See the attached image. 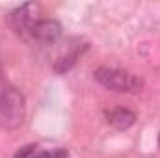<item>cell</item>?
Returning <instances> with one entry per match:
<instances>
[{
	"instance_id": "obj_1",
	"label": "cell",
	"mask_w": 160,
	"mask_h": 158,
	"mask_svg": "<svg viewBox=\"0 0 160 158\" xmlns=\"http://www.w3.org/2000/svg\"><path fill=\"white\" fill-rule=\"evenodd\" d=\"M26 102L24 95L4 77L0 69V128L13 130L24 121Z\"/></svg>"
},
{
	"instance_id": "obj_2",
	"label": "cell",
	"mask_w": 160,
	"mask_h": 158,
	"mask_svg": "<svg viewBox=\"0 0 160 158\" xmlns=\"http://www.w3.org/2000/svg\"><path fill=\"white\" fill-rule=\"evenodd\" d=\"M93 77L102 87L116 93H138L143 87V80L125 69L99 67L93 71Z\"/></svg>"
},
{
	"instance_id": "obj_3",
	"label": "cell",
	"mask_w": 160,
	"mask_h": 158,
	"mask_svg": "<svg viewBox=\"0 0 160 158\" xmlns=\"http://www.w3.org/2000/svg\"><path fill=\"white\" fill-rule=\"evenodd\" d=\"M41 7L38 4H22L8 13L9 28L22 39H30L36 22L41 19Z\"/></svg>"
},
{
	"instance_id": "obj_4",
	"label": "cell",
	"mask_w": 160,
	"mask_h": 158,
	"mask_svg": "<svg viewBox=\"0 0 160 158\" xmlns=\"http://www.w3.org/2000/svg\"><path fill=\"white\" fill-rule=\"evenodd\" d=\"M60 36H62V24L58 21H54V19H43L41 17L39 21L36 22L34 30H32L30 39L43 43V45H48V43L58 41Z\"/></svg>"
},
{
	"instance_id": "obj_5",
	"label": "cell",
	"mask_w": 160,
	"mask_h": 158,
	"mask_svg": "<svg viewBox=\"0 0 160 158\" xmlns=\"http://www.w3.org/2000/svg\"><path fill=\"white\" fill-rule=\"evenodd\" d=\"M106 121L110 126H114L118 130H127L136 123V114L128 108H114V110L106 112Z\"/></svg>"
},
{
	"instance_id": "obj_6",
	"label": "cell",
	"mask_w": 160,
	"mask_h": 158,
	"mask_svg": "<svg viewBox=\"0 0 160 158\" xmlns=\"http://www.w3.org/2000/svg\"><path fill=\"white\" fill-rule=\"evenodd\" d=\"M84 48L86 47H77V48H73L69 54H63V56H60L56 62H54V71L58 73V75H65L75 63H77V60H78L80 56H82V52H84Z\"/></svg>"
},
{
	"instance_id": "obj_7",
	"label": "cell",
	"mask_w": 160,
	"mask_h": 158,
	"mask_svg": "<svg viewBox=\"0 0 160 158\" xmlns=\"http://www.w3.org/2000/svg\"><path fill=\"white\" fill-rule=\"evenodd\" d=\"M28 158H69V151L63 147H54V149H39L32 145L30 156Z\"/></svg>"
},
{
	"instance_id": "obj_8",
	"label": "cell",
	"mask_w": 160,
	"mask_h": 158,
	"mask_svg": "<svg viewBox=\"0 0 160 158\" xmlns=\"http://www.w3.org/2000/svg\"><path fill=\"white\" fill-rule=\"evenodd\" d=\"M158 145H160V138H158Z\"/></svg>"
}]
</instances>
